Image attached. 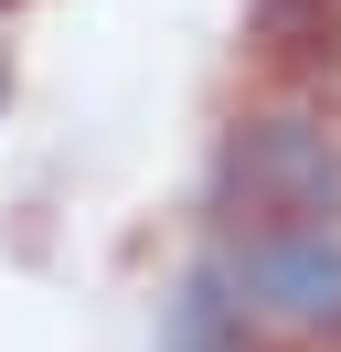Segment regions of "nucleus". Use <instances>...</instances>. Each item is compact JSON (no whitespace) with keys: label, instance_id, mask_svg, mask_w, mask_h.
I'll return each instance as SVG.
<instances>
[{"label":"nucleus","instance_id":"7ed1b4c3","mask_svg":"<svg viewBox=\"0 0 341 352\" xmlns=\"http://www.w3.org/2000/svg\"><path fill=\"white\" fill-rule=\"evenodd\" d=\"M160 352H245V299L224 278H182V299L160 309Z\"/></svg>","mask_w":341,"mask_h":352},{"label":"nucleus","instance_id":"f03ea898","mask_svg":"<svg viewBox=\"0 0 341 352\" xmlns=\"http://www.w3.org/2000/svg\"><path fill=\"white\" fill-rule=\"evenodd\" d=\"M245 299L256 309H288V320H331L341 331V245L331 224H288V235H245Z\"/></svg>","mask_w":341,"mask_h":352},{"label":"nucleus","instance_id":"f257e3e1","mask_svg":"<svg viewBox=\"0 0 341 352\" xmlns=\"http://www.w3.org/2000/svg\"><path fill=\"white\" fill-rule=\"evenodd\" d=\"M224 203L256 235H288V224H331L341 214V150L309 118H256L224 150Z\"/></svg>","mask_w":341,"mask_h":352}]
</instances>
